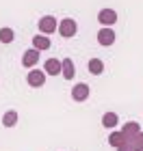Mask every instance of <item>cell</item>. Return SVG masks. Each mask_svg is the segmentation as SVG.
<instances>
[{
    "label": "cell",
    "mask_w": 143,
    "mask_h": 151,
    "mask_svg": "<svg viewBox=\"0 0 143 151\" xmlns=\"http://www.w3.org/2000/svg\"><path fill=\"white\" fill-rule=\"evenodd\" d=\"M76 30H78V26H76V22H74L72 17H65V19H61V22H59V32H61V37L70 39V37L76 35Z\"/></svg>",
    "instance_id": "cell-1"
},
{
    "label": "cell",
    "mask_w": 143,
    "mask_h": 151,
    "mask_svg": "<svg viewBox=\"0 0 143 151\" xmlns=\"http://www.w3.org/2000/svg\"><path fill=\"white\" fill-rule=\"evenodd\" d=\"M57 28H59V22H57L54 15H44L41 19H39V30H41L44 35H52Z\"/></svg>",
    "instance_id": "cell-2"
},
{
    "label": "cell",
    "mask_w": 143,
    "mask_h": 151,
    "mask_svg": "<svg viewBox=\"0 0 143 151\" xmlns=\"http://www.w3.org/2000/svg\"><path fill=\"white\" fill-rule=\"evenodd\" d=\"M98 43L104 45V47L113 45V43H115V32H113V28H108V26H102V28L98 30Z\"/></svg>",
    "instance_id": "cell-3"
},
{
    "label": "cell",
    "mask_w": 143,
    "mask_h": 151,
    "mask_svg": "<svg viewBox=\"0 0 143 151\" xmlns=\"http://www.w3.org/2000/svg\"><path fill=\"white\" fill-rule=\"evenodd\" d=\"M89 84H85V82H80V84H74L72 86V99L74 101H85L89 99Z\"/></svg>",
    "instance_id": "cell-4"
},
{
    "label": "cell",
    "mask_w": 143,
    "mask_h": 151,
    "mask_svg": "<svg viewBox=\"0 0 143 151\" xmlns=\"http://www.w3.org/2000/svg\"><path fill=\"white\" fill-rule=\"evenodd\" d=\"M26 80H28V84H30V86L39 88V86H44V84H46V71L30 69V71H28V76H26Z\"/></svg>",
    "instance_id": "cell-5"
},
{
    "label": "cell",
    "mask_w": 143,
    "mask_h": 151,
    "mask_svg": "<svg viewBox=\"0 0 143 151\" xmlns=\"http://www.w3.org/2000/svg\"><path fill=\"white\" fill-rule=\"evenodd\" d=\"M98 19H100L102 26H108V28H111V26L117 22V13H115L113 9H102L98 13Z\"/></svg>",
    "instance_id": "cell-6"
},
{
    "label": "cell",
    "mask_w": 143,
    "mask_h": 151,
    "mask_svg": "<svg viewBox=\"0 0 143 151\" xmlns=\"http://www.w3.org/2000/svg\"><path fill=\"white\" fill-rule=\"evenodd\" d=\"M37 63H39V50H37V47L26 50L24 56H22V65H24V67H35Z\"/></svg>",
    "instance_id": "cell-7"
},
{
    "label": "cell",
    "mask_w": 143,
    "mask_h": 151,
    "mask_svg": "<svg viewBox=\"0 0 143 151\" xmlns=\"http://www.w3.org/2000/svg\"><path fill=\"white\" fill-rule=\"evenodd\" d=\"M46 73L50 76H57V73H63V60H57V58H48L46 60Z\"/></svg>",
    "instance_id": "cell-8"
},
{
    "label": "cell",
    "mask_w": 143,
    "mask_h": 151,
    "mask_svg": "<svg viewBox=\"0 0 143 151\" xmlns=\"http://www.w3.org/2000/svg\"><path fill=\"white\" fill-rule=\"evenodd\" d=\"M121 132H124V136H126V140L128 138H134L137 134H141V125L137 121H128L124 127H121Z\"/></svg>",
    "instance_id": "cell-9"
},
{
    "label": "cell",
    "mask_w": 143,
    "mask_h": 151,
    "mask_svg": "<svg viewBox=\"0 0 143 151\" xmlns=\"http://www.w3.org/2000/svg\"><path fill=\"white\" fill-rule=\"evenodd\" d=\"M33 47H37V50H50V37L48 35H35L33 37Z\"/></svg>",
    "instance_id": "cell-10"
},
{
    "label": "cell",
    "mask_w": 143,
    "mask_h": 151,
    "mask_svg": "<svg viewBox=\"0 0 143 151\" xmlns=\"http://www.w3.org/2000/svg\"><path fill=\"white\" fill-rule=\"evenodd\" d=\"M108 145L115 147V149L124 147V145H126V136H124V132H113L111 136H108Z\"/></svg>",
    "instance_id": "cell-11"
},
{
    "label": "cell",
    "mask_w": 143,
    "mask_h": 151,
    "mask_svg": "<svg viewBox=\"0 0 143 151\" xmlns=\"http://www.w3.org/2000/svg\"><path fill=\"white\" fill-rule=\"evenodd\" d=\"M76 76V69H74V60L72 58H63V78L72 80Z\"/></svg>",
    "instance_id": "cell-12"
},
{
    "label": "cell",
    "mask_w": 143,
    "mask_h": 151,
    "mask_svg": "<svg viewBox=\"0 0 143 151\" xmlns=\"http://www.w3.org/2000/svg\"><path fill=\"white\" fill-rule=\"evenodd\" d=\"M87 69H89L93 76H100L102 71H104V63H102L100 58H91L89 63H87Z\"/></svg>",
    "instance_id": "cell-13"
},
{
    "label": "cell",
    "mask_w": 143,
    "mask_h": 151,
    "mask_svg": "<svg viewBox=\"0 0 143 151\" xmlns=\"http://www.w3.org/2000/svg\"><path fill=\"white\" fill-rule=\"evenodd\" d=\"M15 123H17V112L15 110H7L2 114V125L4 127H13Z\"/></svg>",
    "instance_id": "cell-14"
},
{
    "label": "cell",
    "mask_w": 143,
    "mask_h": 151,
    "mask_svg": "<svg viewBox=\"0 0 143 151\" xmlns=\"http://www.w3.org/2000/svg\"><path fill=\"white\" fill-rule=\"evenodd\" d=\"M126 145L130 147V149H134V151H143V132L137 134L134 138H128V140H126Z\"/></svg>",
    "instance_id": "cell-15"
},
{
    "label": "cell",
    "mask_w": 143,
    "mask_h": 151,
    "mask_svg": "<svg viewBox=\"0 0 143 151\" xmlns=\"http://www.w3.org/2000/svg\"><path fill=\"white\" fill-rule=\"evenodd\" d=\"M117 123H119V119L115 112H104V116H102V125L104 127H115Z\"/></svg>",
    "instance_id": "cell-16"
},
{
    "label": "cell",
    "mask_w": 143,
    "mask_h": 151,
    "mask_svg": "<svg viewBox=\"0 0 143 151\" xmlns=\"http://www.w3.org/2000/svg\"><path fill=\"white\" fill-rule=\"evenodd\" d=\"M15 39V32L11 28H0V43H13Z\"/></svg>",
    "instance_id": "cell-17"
},
{
    "label": "cell",
    "mask_w": 143,
    "mask_h": 151,
    "mask_svg": "<svg viewBox=\"0 0 143 151\" xmlns=\"http://www.w3.org/2000/svg\"><path fill=\"white\" fill-rule=\"evenodd\" d=\"M117 151H134V149H130V147H128V145H124V147H119Z\"/></svg>",
    "instance_id": "cell-18"
}]
</instances>
